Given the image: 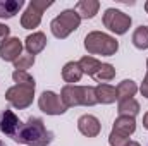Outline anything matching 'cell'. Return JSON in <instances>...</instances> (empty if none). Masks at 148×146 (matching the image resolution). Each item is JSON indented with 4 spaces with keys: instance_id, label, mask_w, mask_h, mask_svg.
Wrapping results in <instances>:
<instances>
[{
    "instance_id": "22",
    "label": "cell",
    "mask_w": 148,
    "mask_h": 146,
    "mask_svg": "<svg viewBox=\"0 0 148 146\" xmlns=\"http://www.w3.org/2000/svg\"><path fill=\"white\" fill-rule=\"evenodd\" d=\"M114 77H115V69L110 64H102L97 74L93 76V79H97L100 84H102V81H112Z\"/></svg>"
},
{
    "instance_id": "24",
    "label": "cell",
    "mask_w": 148,
    "mask_h": 146,
    "mask_svg": "<svg viewBox=\"0 0 148 146\" xmlns=\"http://www.w3.org/2000/svg\"><path fill=\"white\" fill-rule=\"evenodd\" d=\"M35 64V55H21L16 62H14V67H16V71H26V69H29L31 65Z\"/></svg>"
},
{
    "instance_id": "13",
    "label": "cell",
    "mask_w": 148,
    "mask_h": 146,
    "mask_svg": "<svg viewBox=\"0 0 148 146\" xmlns=\"http://www.w3.org/2000/svg\"><path fill=\"white\" fill-rule=\"evenodd\" d=\"M112 131H115V132H119V134H122V136H127V138H129V136L136 131V120H134V117L119 115V117L115 119V122H114Z\"/></svg>"
},
{
    "instance_id": "30",
    "label": "cell",
    "mask_w": 148,
    "mask_h": 146,
    "mask_svg": "<svg viewBox=\"0 0 148 146\" xmlns=\"http://www.w3.org/2000/svg\"><path fill=\"white\" fill-rule=\"evenodd\" d=\"M145 10H147V12H148V2H147V3H145Z\"/></svg>"
},
{
    "instance_id": "2",
    "label": "cell",
    "mask_w": 148,
    "mask_h": 146,
    "mask_svg": "<svg viewBox=\"0 0 148 146\" xmlns=\"http://www.w3.org/2000/svg\"><path fill=\"white\" fill-rule=\"evenodd\" d=\"M60 100L66 105V108L77 105L93 107L98 103L93 86H77V84H66L60 91Z\"/></svg>"
},
{
    "instance_id": "15",
    "label": "cell",
    "mask_w": 148,
    "mask_h": 146,
    "mask_svg": "<svg viewBox=\"0 0 148 146\" xmlns=\"http://www.w3.org/2000/svg\"><path fill=\"white\" fill-rule=\"evenodd\" d=\"M95 95H97V100L98 103H103V105H109V103H114L117 100V91L115 88L110 86V84H98L95 88Z\"/></svg>"
},
{
    "instance_id": "31",
    "label": "cell",
    "mask_w": 148,
    "mask_h": 146,
    "mask_svg": "<svg viewBox=\"0 0 148 146\" xmlns=\"http://www.w3.org/2000/svg\"><path fill=\"white\" fill-rule=\"evenodd\" d=\"M0 146H5V145H3V143H2V141H0Z\"/></svg>"
},
{
    "instance_id": "25",
    "label": "cell",
    "mask_w": 148,
    "mask_h": 146,
    "mask_svg": "<svg viewBox=\"0 0 148 146\" xmlns=\"http://www.w3.org/2000/svg\"><path fill=\"white\" fill-rule=\"evenodd\" d=\"M129 143L131 141H129L127 136H122V134H119L115 131H112L110 136H109V145L110 146H127Z\"/></svg>"
},
{
    "instance_id": "7",
    "label": "cell",
    "mask_w": 148,
    "mask_h": 146,
    "mask_svg": "<svg viewBox=\"0 0 148 146\" xmlns=\"http://www.w3.org/2000/svg\"><path fill=\"white\" fill-rule=\"evenodd\" d=\"M103 26L115 35H124L131 26V17L117 9H107L103 14Z\"/></svg>"
},
{
    "instance_id": "26",
    "label": "cell",
    "mask_w": 148,
    "mask_h": 146,
    "mask_svg": "<svg viewBox=\"0 0 148 146\" xmlns=\"http://www.w3.org/2000/svg\"><path fill=\"white\" fill-rule=\"evenodd\" d=\"M140 91H141V95L148 98V71H147V76H145V79H143V83H141V88H140Z\"/></svg>"
},
{
    "instance_id": "6",
    "label": "cell",
    "mask_w": 148,
    "mask_h": 146,
    "mask_svg": "<svg viewBox=\"0 0 148 146\" xmlns=\"http://www.w3.org/2000/svg\"><path fill=\"white\" fill-rule=\"evenodd\" d=\"M33 96H35V88L29 86H23V84H16L12 88H9L5 91V100L14 107V108H28L33 103Z\"/></svg>"
},
{
    "instance_id": "21",
    "label": "cell",
    "mask_w": 148,
    "mask_h": 146,
    "mask_svg": "<svg viewBox=\"0 0 148 146\" xmlns=\"http://www.w3.org/2000/svg\"><path fill=\"white\" fill-rule=\"evenodd\" d=\"M133 45L140 50H147L148 48V28L147 26H140L136 28V31L133 33Z\"/></svg>"
},
{
    "instance_id": "14",
    "label": "cell",
    "mask_w": 148,
    "mask_h": 146,
    "mask_svg": "<svg viewBox=\"0 0 148 146\" xmlns=\"http://www.w3.org/2000/svg\"><path fill=\"white\" fill-rule=\"evenodd\" d=\"M24 46H26V50H28L29 55H36V53H40L47 46V36L43 33H40V31L33 33V35H29V36L26 38Z\"/></svg>"
},
{
    "instance_id": "27",
    "label": "cell",
    "mask_w": 148,
    "mask_h": 146,
    "mask_svg": "<svg viewBox=\"0 0 148 146\" xmlns=\"http://www.w3.org/2000/svg\"><path fill=\"white\" fill-rule=\"evenodd\" d=\"M9 33H10V28L0 23V40H7V36H9Z\"/></svg>"
},
{
    "instance_id": "4",
    "label": "cell",
    "mask_w": 148,
    "mask_h": 146,
    "mask_svg": "<svg viewBox=\"0 0 148 146\" xmlns=\"http://www.w3.org/2000/svg\"><path fill=\"white\" fill-rule=\"evenodd\" d=\"M81 24V17L77 16V12L74 9H67L64 12H60L52 23H50V29H52V35L55 38H67L73 31H76Z\"/></svg>"
},
{
    "instance_id": "16",
    "label": "cell",
    "mask_w": 148,
    "mask_h": 146,
    "mask_svg": "<svg viewBox=\"0 0 148 146\" xmlns=\"http://www.w3.org/2000/svg\"><path fill=\"white\" fill-rule=\"evenodd\" d=\"M23 5H24L23 0H0V17L2 19L14 17L23 9Z\"/></svg>"
},
{
    "instance_id": "9",
    "label": "cell",
    "mask_w": 148,
    "mask_h": 146,
    "mask_svg": "<svg viewBox=\"0 0 148 146\" xmlns=\"http://www.w3.org/2000/svg\"><path fill=\"white\" fill-rule=\"evenodd\" d=\"M21 126H23V122L12 110H0V132L2 134L14 139Z\"/></svg>"
},
{
    "instance_id": "17",
    "label": "cell",
    "mask_w": 148,
    "mask_h": 146,
    "mask_svg": "<svg viewBox=\"0 0 148 146\" xmlns=\"http://www.w3.org/2000/svg\"><path fill=\"white\" fill-rule=\"evenodd\" d=\"M115 91H117V100L122 102V100L133 98V96L136 95V91H138V86H136L134 81H131V79H124L122 83H119V86L115 88Z\"/></svg>"
},
{
    "instance_id": "20",
    "label": "cell",
    "mask_w": 148,
    "mask_h": 146,
    "mask_svg": "<svg viewBox=\"0 0 148 146\" xmlns=\"http://www.w3.org/2000/svg\"><path fill=\"white\" fill-rule=\"evenodd\" d=\"M79 67H81V71H83V74H88V76H95L97 74V71L100 69V65H102V62L100 60H97V59H93V57H83L79 62Z\"/></svg>"
},
{
    "instance_id": "8",
    "label": "cell",
    "mask_w": 148,
    "mask_h": 146,
    "mask_svg": "<svg viewBox=\"0 0 148 146\" xmlns=\"http://www.w3.org/2000/svg\"><path fill=\"white\" fill-rule=\"evenodd\" d=\"M38 107L47 115H62L67 110L66 105L62 103L60 96H57L53 91H43L38 100Z\"/></svg>"
},
{
    "instance_id": "1",
    "label": "cell",
    "mask_w": 148,
    "mask_h": 146,
    "mask_svg": "<svg viewBox=\"0 0 148 146\" xmlns=\"http://www.w3.org/2000/svg\"><path fill=\"white\" fill-rule=\"evenodd\" d=\"M52 139H53V134L50 131H47L43 120L38 117H29L28 122H24L19 127V131L14 138L16 143L28 146H47L52 143Z\"/></svg>"
},
{
    "instance_id": "19",
    "label": "cell",
    "mask_w": 148,
    "mask_h": 146,
    "mask_svg": "<svg viewBox=\"0 0 148 146\" xmlns=\"http://www.w3.org/2000/svg\"><path fill=\"white\" fill-rule=\"evenodd\" d=\"M119 115H127V117H134L138 115L140 112V103L134 100V98H127V100H122L119 102Z\"/></svg>"
},
{
    "instance_id": "18",
    "label": "cell",
    "mask_w": 148,
    "mask_h": 146,
    "mask_svg": "<svg viewBox=\"0 0 148 146\" xmlns=\"http://www.w3.org/2000/svg\"><path fill=\"white\" fill-rule=\"evenodd\" d=\"M62 77L66 83H71V84L79 83V79L83 77V71H81L79 64L77 62H67L62 69Z\"/></svg>"
},
{
    "instance_id": "5",
    "label": "cell",
    "mask_w": 148,
    "mask_h": 146,
    "mask_svg": "<svg viewBox=\"0 0 148 146\" xmlns=\"http://www.w3.org/2000/svg\"><path fill=\"white\" fill-rule=\"evenodd\" d=\"M52 0H31L28 3V9L24 10L23 17H21V26L24 29H33L38 28L41 23V16L43 12L52 5Z\"/></svg>"
},
{
    "instance_id": "28",
    "label": "cell",
    "mask_w": 148,
    "mask_h": 146,
    "mask_svg": "<svg viewBox=\"0 0 148 146\" xmlns=\"http://www.w3.org/2000/svg\"><path fill=\"white\" fill-rule=\"evenodd\" d=\"M143 127L148 131V112L145 113V117H143Z\"/></svg>"
},
{
    "instance_id": "3",
    "label": "cell",
    "mask_w": 148,
    "mask_h": 146,
    "mask_svg": "<svg viewBox=\"0 0 148 146\" xmlns=\"http://www.w3.org/2000/svg\"><path fill=\"white\" fill-rule=\"evenodd\" d=\"M84 48L91 55L110 57V55H115V52L119 50V43L110 35H105L102 31H91L84 38Z\"/></svg>"
},
{
    "instance_id": "12",
    "label": "cell",
    "mask_w": 148,
    "mask_h": 146,
    "mask_svg": "<svg viewBox=\"0 0 148 146\" xmlns=\"http://www.w3.org/2000/svg\"><path fill=\"white\" fill-rule=\"evenodd\" d=\"M100 9V2L98 0H79L74 7V10L77 12V16L81 19H91L97 16Z\"/></svg>"
},
{
    "instance_id": "10",
    "label": "cell",
    "mask_w": 148,
    "mask_h": 146,
    "mask_svg": "<svg viewBox=\"0 0 148 146\" xmlns=\"http://www.w3.org/2000/svg\"><path fill=\"white\" fill-rule=\"evenodd\" d=\"M23 43L19 38H7L0 43V59L5 62H16L21 57Z\"/></svg>"
},
{
    "instance_id": "32",
    "label": "cell",
    "mask_w": 148,
    "mask_h": 146,
    "mask_svg": "<svg viewBox=\"0 0 148 146\" xmlns=\"http://www.w3.org/2000/svg\"><path fill=\"white\" fill-rule=\"evenodd\" d=\"M147 67H148V60H147Z\"/></svg>"
},
{
    "instance_id": "11",
    "label": "cell",
    "mask_w": 148,
    "mask_h": 146,
    "mask_svg": "<svg viewBox=\"0 0 148 146\" xmlns=\"http://www.w3.org/2000/svg\"><path fill=\"white\" fill-rule=\"evenodd\" d=\"M77 129L86 138H95L100 134V120L95 115H81L77 120Z\"/></svg>"
},
{
    "instance_id": "23",
    "label": "cell",
    "mask_w": 148,
    "mask_h": 146,
    "mask_svg": "<svg viewBox=\"0 0 148 146\" xmlns=\"http://www.w3.org/2000/svg\"><path fill=\"white\" fill-rule=\"evenodd\" d=\"M12 79H14L17 84L29 86V88H36V83H35L33 76H29L26 71H14V72H12Z\"/></svg>"
},
{
    "instance_id": "29",
    "label": "cell",
    "mask_w": 148,
    "mask_h": 146,
    "mask_svg": "<svg viewBox=\"0 0 148 146\" xmlns=\"http://www.w3.org/2000/svg\"><path fill=\"white\" fill-rule=\"evenodd\" d=\"M127 146H141V145H140V143H136V141H131Z\"/></svg>"
}]
</instances>
